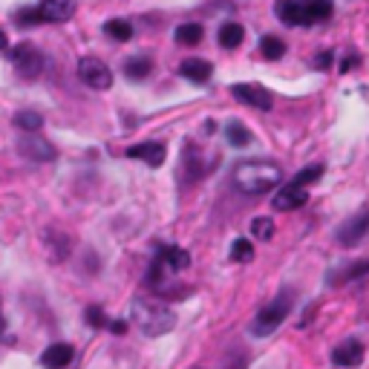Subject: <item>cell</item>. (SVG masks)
<instances>
[{
    "label": "cell",
    "instance_id": "obj_1",
    "mask_svg": "<svg viewBox=\"0 0 369 369\" xmlns=\"http://www.w3.org/2000/svg\"><path fill=\"white\" fill-rule=\"evenodd\" d=\"M280 182H283V168L271 159H249L234 165V184L249 196L268 194Z\"/></svg>",
    "mask_w": 369,
    "mask_h": 369
},
{
    "label": "cell",
    "instance_id": "obj_2",
    "mask_svg": "<svg viewBox=\"0 0 369 369\" xmlns=\"http://www.w3.org/2000/svg\"><path fill=\"white\" fill-rule=\"evenodd\" d=\"M130 315H133L136 329H139L144 337L168 334V332L176 326V315L168 309L165 303L153 300V297H136L133 306H130Z\"/></svg>",
    "mask_w": 369,
    "mask_h": 369
},
{
    "label": "cell",
    "instance_id": "obj_3",
    "mask_svg": "<svg viewBox=\"0 0 369 369\" xmlns=\"http://www.w3.org/2000/svg\"><path fill=\"white\" fill-rule=\"evenodd\" d=\"M332 0H277V18L289 26H312L332 15Z\"/></svg>",
    "mask_w": 369,
    "mask_h": 369
},
{
    "label": "cell",
    "instance_id": "obj_4",
    "mask_svg": "<svg viewBox=\"0 0 369 369\" xmlns=\"http://www.w3.org/2000/svg\"><path fill=\"white\" fill-rule=\"evenodd\" d=\"M292 312V294L289 292H283L280 297H277L274 303H268L265 309L257 315V320L251 323V332L257 334V337H265V334H271L277 326H280L283 320H286V315Z\"/></svg>",
    "mask_w": 369,
    "mask_h": 369
},
{
    "label": "cell",
    "instance_id": "obj_5",
    "mask_svg": "<svg viewBox=\"0 0 369 369\" xmlns=\"http://www.w3.org/2000/svg\"><path fill=\"white\" fill-rule=\"evenodd\" d=\"M9 61L15 64V70H18L20 78H38L44 73V55L32 44H18L9 52Z\"/></svg>",
    "mask_w": 369,
    "mask_h": 369
},
{
    "label": "cell",
    "instance_id": "obj_6",
    "mask_svg": "<svg viewBox=\"0 0 369 369\" xmlns=\"http://www.w3.org/2000/svg\"><path fill=\"white\" fill-rule=\"evenodd\" d=\"M78 75L92 89H110L113 87V73H110V67L104 64V61H99V58H81L78 61Z\"/></svg>",
    "mask_w": 369,
    "mask_h": 369
},
{
    "label": "cell",
    "instance_id": "obj_7",
    "mask_svg": "<svg viewBox=\"0 0 369 369\" xmlns=\"http://www.w3.org/2000/svg\"><path fill=\"white\" fill-rule=\"evenodd\" d=\"M18 150L23 153L26 159H35V162H52L58 156V150L52 142H46L41 133H23L18 139Z\"/></svg>",
    "mask_w": 369,
    "mask_h": 369
},
{
    "label": "cell",
    "instance_id": "obj_8",
    "mask_svg": "<svg viewBox=\"0 0 369 369\" xmlns=\"http://www.w3.org/2000/svg\"><path fill=\"white\" fill-rule=\"evenodd\" d=\"M231 96L245 104V107H254V110H271L274 99H271V92L260 84H234L231 87Z\"/></svg>",
    "mask_w": 369,
    "mask_h": 369
},
{
    "label": "cell",
    "instance_id": "obj_9",
    "mask_svg": "<svg viewBox=\"0 0 369 369\" xmlns=\"http://www.w3.org/2000/svg\"><path fill=\"white\" fill-rule=\"evenodd\" d=\"M125 156H127V159H139V162H144V165H150V168H162L168 150H165L162 142H142V144L127 147Z\"/></svg>",
    "mask_w": 369,
    "mask_h": 369
},
{
    "label": "cell",
    "instance_id": "obj_10",
    "mask_svg": "<svg viewBox=\"0 0 369 369\" xmlns=\"http://www.w3.org/2000/svg\"><path fill=\"white\" fill-rule=\"evenodd\" d=\"M366 231H369V211H361V213L349 217L341 228H337V242L349 249V245H358V239H361Z\"/></svg>",
    "mask_w": 369,
    "mask_h": 369
},
{
    "label": "cell",
    "instance_id": "obj_11",
    "mask_svg": "<svg viewBox=\"0 0 369 369\" xmlns=\"http://www.w3.org/2000/svg\"><path fill=\"white\" fill-rule=\"evenodd\" d=\"M306 199H309V191H306L303 184H297V182H289L286 188L277 191V196L271 202H274L277 211H297V208L306 205Z\"/></svg>",
    "mask_w": 369,
    "mask_h": 369
},
{
    "label": "cell",
    "instance_id": "obj_12",
    "mask_svg": "<svg viewBox=\"0 0 369 369\" xmlns=\"http://www.w3.org/2000/svg\"><path fill=\"white\" fill-rule=\"evenodd\" d=\"M38 12L44 23H64L75 15V0H41Z\"/></svg>",
    "mask_w": 369,
    "mask_h": 369
},
{
    "label": "cell",
    "instance_id": "obj_13",
    "mask_svg": "<svg viewBox=\"0 0 369 369\" xmlns=\"http://www.w3.org/2000/svg\"><path fill=\"white\" fill-rule=\"evenodd\" d=\"M361 361H363V344L358 341V337H349V341H344L341 346H334V352H332L334 366H358Z\"/></svg>",
    "mask_w": 369,
    "mask_h": 369
},
{
    "label": "cell",
    "instance_id": "obj_14",
    "mask_svg": "<svg viewBox=\"0 0 369 369\" xmlns=\"http://www.w3.org/2000/svg\"><path fill=\"white\" fill-rule=\"evenodd\" d=\"M73 358H75V349L70 344H52L44 349L41 363H44V369H67L73 363Z\"/></svg>",
    "mask_w": 369,
    "mask_h": 369
},
{
    "label": "cell",
    "instance_id": "obj_15",
    "mask_svg": "<svg viewBox=\"0 0 369 369\" xmlns=\"http://www.w3.org/2000/svg\"><path fill=\"white\" fill-rule=\"evenodd\" d=\"M179 73H182V78H188L194 84H205L213 75V67H211V61H205V58H188V61H182Z\"/></svg>",
    "mask_w": 369,
    "mask_h": 369
},
{
    "label": "cell",
    "instance_id": "obj_16",
    "mask_svg": "<svg viewBox=\"0 0 369 369\" xmlns=\"http://www.w3.org/2000/svg\"><path fill=\"white\" fill-rule=\"evenodd\" d=\"M159 260H162V265H165L168 271H184V268L191 265L188 251L179 249V245H165V249L159 251Z\"/></svg>",
    "mask_w": 369,
    "mask_h": 369
},
{
    "label": "cell",
    "instance_id": "obj_17",
    "mask_svg": "<svg viewBox=\"0 0 369 369\" xmlns=\"http://www.w3.org/2000/svg\"><path fill=\"white\" fill-rule=\"evenodd\" d=\"M242 38H245V29H242V23L228 20V23H223V26H220V46H225V49H237V46L242 44Z\"/></svg>",
    "mask_w": 369,
    "mask_h": 369
},
{
    "label": "cell",
    "instance_id": "obj_18",
    "mask_svg": "<svg viewBox=\"0 0 369 369\" xmlns=\"http://www.w3.org/2000/svg\"><path fill=\"white\" fill-rule=\"evenodd\" d=\"M15 127L23 133H38L44 127V115L35 110H20V113H15Z\"/></svg>",
    "mask_w": 369,
    "mask_h": 369
},
{
    "label": "cell",
    "instance_id": "obj_19",
    "mask_svg": "<svg viewBox=\"0 0 369 369\" xmlns=\"http://www.w3.org/2000/svg\"><path fill=\"white\" fill-rule=\"evenodd\" d=\"M202 35H205V29H202L199 23H182V26L176 29V41H179L182 46H196V44L202 41Z\"/></svg>",
    "mask_w": 369,
    "mask_h": 369
},
{
    "label": "cell",
    "instance_id": "obj_20",
    "mask_svg": "<svg viewBox=\"0 0 369 369\" xmlns=\"http://www.w3.org/2000/svg\"><path fill=\"white\" fill-rule=\"evenodd\" d=\"M150 73H153V61L150 58H130V61H125V75L133 78V81H142Z\"/></svg>",
    "mask_w": 369,
    "mask_h": 369
},
{
    "label": "cell",
    "instance_id": "obj_21",
    "mask_svg": "<svg viewBox=\"0 0 369 369\" xmlns=\"http://www.w3.org/2000/svg\"><path fill=\"white\" fill-rule=\"evenodd\" d=\"M225 139L234 147H245L251 142V133H249V127H245L242 121H228V125H225Z\"/></svg>",
    "mask_w": 369,
    "mask_h": 369
},
{
    "label": "cell",
    "instance_id": "obj_22",
    "mask_svg": "<svg viewBox=\"0 0 369 369\" xmlns=\"http://www.w3.org/2000/svg\"><path fill=\"white\" fill-rule=\"evenodd\" d=\"M260 52L265 55V61H280L286 55V44L280 38H274V35H265L260 41Z\"/></svg>",
    "mask_w": 369,
    "mask_h": 369
},
{
    "label": "cell",
    "instance_id": "obj_23",
    "mask_svg": "<svg viewBox=\"0 0 369 369\" xmlns=\"http://www.w3.org/2000/svg\"><path fill=\"white\" fill-rule=\"evenodd\" d=\"M104 32L113 38V41H130L133 38V26L127 20H107L104 23Z\"/></svg>",
    "mask_w": 369,
    "mask_h": 369
},
{
    "label": "cell",
    "instance_id": "obj_24",
    "mask_svg": "<svg viewBox=\"0 0 369 369\" xmlns=\"http://www.w3.org/2000/svg\"><path fill=\"white\" fill-rule=\"evenodd\" d=\"M231 260L234 263H251L254 260V245H251V239H234V245H231Z\"/></svg>",
    "mask_w": 369,
    "mask_h": 369
},
{
    "label": "cell",
    "instance_id": "obj_25",
    "mask_svg": "<svg viewBox=\"0 0 369 369\" xmlns=\"http://www.w3.org/2000/svg\"><path fill=\"white\" fill-rule=\"evenodd\" d=\"M320 176H323V165H309V168H303L292 182H297V184H303V188H306V184H315Z\"/></svg>",
    "mask_w": 369,
    "mask_h": 369
},
{
    "label": "cell",
    "instance_id": "obj_26",
    "mask_svg": "<svg viewBox=\"0 0 369 369\" xmlns=\"http://www.w3.org/2000/svg\"><path fill=\"white\" fill-rule=\"evenodd\" d=\"M251 231H254L257 239H271L274 237V223L268 217H260V220L251 223Z\"/></svg>",
    "mask_w": 369,
    "mask_h": 369
},
{
    "label": "cell",
    "instance_id": "obj_27",
    "mask_svg": "<svg viewBox=\"0 0 369 369\" xmlns=\"http://www.w3.org/2000/svg\"><path fill=\"white\" fill-rule=\"evenodd\" d=\"M87 323H89L92 329H104V326H110L107 315L99 309V306H89V309H87Z\"/></svg>",
    "mask_w": 369,
    "mask_h": 369
},
{
    "label": "cell",
    "instance_id": "obj_28",
    "mask_svg": "<svg viewBox=\"0 0 369 369\" xmlns=\"http://www.w3.org/2000/svg\"><path fill=\"white\" fill-rule=\"evenodd\" d=\"M18 23H20V26H32V23H44V20H41V12H38V9H20Z\"/></svg>",
    "mask_w": 369,
    "mask_h": 369
},
{
    "label": "cell",
    "instance_id": "obj_29",
    "mask_svg": "<svg viewBox=\"0 0 369 369\" xmlns=\"http://www.w3.org/2000/svg\"><path fill=\"white\" fill-rule=\"evenodd\" d=\"M329 61H332V52H323V55H318V70H329Z\"/></svg>",
    "mask_w": 369,
    "mask_h": 369
},
{
    "label": "cell",
    "instance_id": "obj_30",
    "mask_svg": "<svg viewBox=\"0 0 369 369\" xmlns=\"http://www.w3.org/2000/svg\"><path fill=\"white\" fill-rule=\"evenodd\" d=\"M110 329H113L115 334H121V332H127V323H125V320H113V323H110Z\"/></svg>",
    "mask_w": 369,
    "mask_h": 369
},
{
    "label": "cell",
    "instance_id": "obj_31",
    "mask_svg": "<svg viewBox=\"0 0 369 369\" xmlns=\"http://www.w3.org/2000/svg\"><path fill=\"white\" fill-rule=\"evenodd\" d=\"M9 46V41H6V35H4V29H0V49H6Z\"/></svg>",
    "mask_w": 369,
    "mask_h": 369
},
{
    "label": "cell",
    "instance_id": "obj_32",
    "mask_svg": "<svg viewBox=\"0 0 369 369\" xmlns=\"http://www.w3.org/2000/svg\"><path fill=\"white\" fill-rule=\"evenodd\" d=\"M4 329H6V323H4V318H0V334H4Z\"/></svg>",
    "mask_w": 369,
    "mask_h": 369
}]
</instances>
